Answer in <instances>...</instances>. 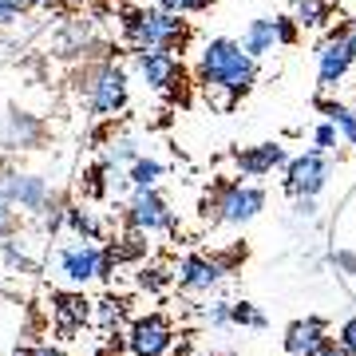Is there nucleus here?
Masks as SVG:
<instances>
[{"label": "nucleus", "instance_id": "f257e3e1", "mask_svg": "<svg viewBox=\"0 0 356 356\" xmlns=\"http://www.w3.org/2000/svg\"><path fill=\"white\" fill-rule=\"evenodd\" d=\"M198 83L206 88V95H214L222 107H229V103H238L242 95L254 91L257 60L238 40L218 36L198 51Z\"/></svg>", "mask_w": 356, "mask_h": 356}, {"label": "nucleus", "instance_id": "f03ea898", "mask_svg": "<svg viewBox=\"0 0 356 356\" xmlns=\"http://www.w3.org/2000/svg\"><path fill=\"white\" fill-rule=\"evenodd\" d=\"M186 36H191L186 32V20L163 13L159 4L154 8H131V13H123V40L135 51H147V48L178 51L186 44Z\"/></svg>", "mask_w": 356, "mask_h": 356}, {"label": "nucleus", "instance_id": "7ed1b4c3", "mask_svg": "<svg viewBox=\"0 0 356 356\" xmlns=\"http://www.w3.org/2000/svg\"><path fill=\"white\" fill-rule=\"evenodd\" d=\"M79 91H83V103H88L91 115H119L127 107L131 83H127V72L115 60H99L95 67H88Z\"/></svg>", "mask_w": 356, "mask_h": 356}, {"label": "nucleus", "instance_id": "20e7f679", "mask_svg": "<svg viewBox=\"0 0 356 356\" xmlns=\"http://www.w3.org/2000/svg\"><path fill=\"white\" fill-rule=\"evenodd\" d=\"M56 269H60V277H64L67 285H88V281H107L111 277L115 257H111V250L76 238V242H67L64 250L56 254Z\"/></svg>", "mask_w": 356, "mask_h": 356}, {"label": "nucleus", "instance_id": "39448f33", "mask_svg": "<svg viewBox=\"0 0 356 356\" xmlns=\"http://www.w3.org/2000/svg\"><path fill=\"white\" fill-rule=\"evenodd\" d=\"M214 222L222 226H245L266 210V191L257 182H222L214 191Z\"/></svg>", "mask_w": 356, "mask_h": 356}, {"label": "nucleus", "instance_id": "423d86ee", "mask_svg": "<svg viewBox=\"0 0 356 356\" xmlns=\"http://www.w3.org/2000/svg\"><path fill=\"white\" fill-rule=\"evenodd\" d=\"M329 178H332L329 151L313 147V151L289 159V166H285V191H289V198H317L329 186Z\"/></svg>", "mask_w": 356, "mask_h": 356}, {"label": "nucleus", "instance_id": "0eeeda50", "mask_svg": "<svg viewBox=\"0 0 356 356\" xmlns=\"http://www.w3.org/2000/svg\"><path fill=\"white\" fill-rule=\"evenodd\" d=\"M135 72H139V79L151 91H163V95L182 91V60L175 51H163V48L135 51Z\"/></svg>", "mask_w": 356, "mask_h": 356}, {"label": "nucleus", "instance_id": "6e6552de", "mask_svg": "<svg viewBox=\"0 0 356 356\" xmlns=\"http://www.w3.org/2000/svg\"><path fill=\"white\" fill-rule=\"evenodd\" d=\"M0 198L24 210V214H40L51 202V186L40 175H24V170H0Z\"/></svg>", "mask_w": 356, "mask_h": 356}, {"label": "nucleus", "instance_id": "1a4fd4ad", "mask_svg": "<svg viewBox=\"0 0 356 356\" xmlns=\"http://www.w3.org/2000/svg\"><path fill=\"white\" fill-rule=\"evenodd\" d=\"M127 226L131 234H166L175 229V210L166 206V198L159 191H135L127 202Z\"/></svg>", "mask_w": 356, "mask_h": 356}, {"label": "nucleus", "instance_id": "9d476101", "mask_svg": "<svg viewBox=\"0 0 356 356\" xmlns=\"http://www.w3.org/2000/svg\"><path fill=\"white\" fill-rule=\"evenodd\" d=\"M175 344V329L163 313H147L127 329V353L131 356H166Z\"/></svg>", "mask_w": 356, "mask_h": 356}, {"label": "nucleus", "instance_id": "9b49d317", "mask_svg": "<svg viewBox=\"0 0 356 356\" xmlns=\"http://www.w3.org/2000/svg\"><path fill=\"white\" fill-rule=\"evenodd\" d=\"M353 51H348V40H344V28H337V32H329L325 36V44H321L317 51V79L321 88H337L344 76H348V67H353Z\"/></svg>", "mask_w": 356, "mask_h": 356}, {"label": "nucleus", "instance_id": "f8f14e48", "mask_svg": "<svg viewBox=\"0 0 356 356\" xmlns=\"http://www.w3.org/2000/svg\"><path fill=\"white\" fill-rule=\"evenodd\" d=\"M178 285L186 293H210L218 285V281L226 277V266L218 261V257H206V254H186L182 261H178L175 269Z\"/></svg>", "mask_w": 356, "mask_h": 356}, {"label": "nucleus", "instance_id": "ddd939ff", "mask_svg": "<svg viewBox=\"0 0 356 356\" xmlns=\"http://www.w3.org/2000/svg\"><path fill=\"white\" fill-rule=\"evenodd\" d=\"M234 163H238V170L245 178H266L277 166H289V151L281 143H257V147H242L234 154Z\"/></svg>", "mask_w": 356, "mask_h": 356}, {"label": "nucleus", "instance_id": "4468645a", "mask_svg": "<svg viewBox=\"0 0 356 356\" xmlns=\"http://www.w3.org/2000/svg\"><path fill=\"white\" fill-rule=\"evenodd\" d=\"M325 344H329V325L321 317L293 321L289 329H285V353L289 356H317Z\"/></svg>", "mask_w": 356, "mask_h": 356}, {"label": "nucleus", "instance_id": "2eb2a0df", "mask_svg": "<svg viewBox=\"0 0 356 356\" xmlns=\"http://www.w3.org/2000/svg\"><path fill=\"white\" fill-rule=\"evenodd\" d=\"M44 143V123H40L36 115L28 111H8V119H4V147H13V151H32V147H40Z\"/></svg>", "mask_w": 356, "mask_h": 356}, {"label": "nucleus", "instance_id": "dca6fc26", "mask_svg": "<svg viewBox=\"0 0 356 356\" xmlns=\"http://www.w3.org/2000/svg\"><path fill=\"white\" fill-rule=\"evenodd\" d=\"M51 313H56V325L60 329L72 332L91 317V301L83 293H51Z\"/></svg>", "mask_w": 356, "mask_h": 356}, {"label": "nucleus", "instance_id": "f3484780", "mask_svg": "<svg viewBox=\"0 0 356 356\" xmlns=\"http://www.w3.org/2000/svg\"><path fill=\"white\" fill-rule=\"evenodd\" d=\"M254 60H261V56H269V51L277 48V20H269V16H261V20H250V28L242 32V40H238Z\"/></svg>", "mask_w": 356, "mask_h": 356}, {"label": "nucleus", "instance_id": "a211bd4d", "mask_svg": "<svg viewBox=\"0 0 356 356\" xmlns=\"http://www.w3.org/2000/svg\"><path fill=\"white\" fill-rule=\"evenodd\" d=\"M317 107L325 111V119H329L332 127L341 131V139L348 143V147H356V107H344V103H337V99H321Z\"/></svg>", "mask_w": 356, "mask_h": 356}, {"label": "nucleus", "instance_id": "6ab92c4d", "mask_svg": "<svg viewBox=\"0 0 356 356\" xmlns=\"http://www.w3.org/2000/svg\"><path fill=\"white\" fill-rule=\"evenodd\" d=\"M293 20L301 28H329L332 0H293Z\"/></svg>", "mask_w": 356, "mask_h": 356}, {"label": "nucleus", "instance_id": "aec40b11", "mask_svg": "<svg viewBox=\"0 0 356 356\" xmlns=\"http://www.w3.org/2000/svg\"><path fill=\"white\" fill-rule=\"evenodd\" d=\"M64 222H67V229H72L76 238H83V242H95V238L103 234L95 210H88V206H67V210H64Z\"/></svg>", "mask_w": 356, "mask_h": 356}, {"label": "nucleus", "instance_id": "412c9836", "mask_svg": "<svg viewBox=\"0 0 356 356\" xmlns=\"http://www.w3.org/2000/svg\"><path fill=\"white\" fill-rule=\"evenodd\" d=\"M163 175H166V166L159 163V159H147V154H139V159L131 163V170H127L135 191H154V182H159Z\"/></svg>", "mask_w": 356, "mask_h": 356}, {"label": "nucleus", "instance_id": "4be33fe9", "mask_svg": "<svg viewBox=\"0 0 356 356\" xmlns=\"http://www.w3.org/2000/svg\"><path fill=\"white\" fill-rule=\"evenodd\" d=\"M229 325H242V329L261 332L269 321H266V313L257 305H250V301H229Z\"/></svg>", "mask_w": 356, "mask_h": 356}, {"label": "nucleus", "instance_id": "5701e85b", "mask_svg": "<svg viewBox=\"0 0 356 356\" xmlns=\"http://www.w3.org/2000/svg\"><path fill=\"white\" fill-rule=\"evenodd\" d=\"M135 159H139V143L131 139V135H119V139H111L107 143V159H103V163L107 166H123V163H135Z\"/></svg>", "mask_w": 356, "mask_h": 356}, {"label": "nucleus", "instance_id": "b1692460", "mask_svg": "<svg viewBox=\"0 0 356 356\" xmlns=\"http://www.w3.org/2000/svg\"><path fill=\"white\" fill-rule=\"evenodd\" d=\"M95 321H99L103 329H111V325H119V317H123V301L119 297H103V301H95Z\"/></svg>", "mask_w": 356, "mask_h": 356}, {"label": "nucleus", "instance_id": "393cba45", "mask_svg": "<svg viewBox=\"0 0 356 356\" xmlns=\"http://www.w3.org/2000/svg\"><path fill=\"white\" fill-rule=\"evenodd\" d=\"M170 277H175V273H166L163 266H143L139 269V289L159 293V289H166V285H170Z\"/></svg>", "mask_w": 356, "mask_h": 356}, {"label": "nucleus", "instance_id": "a878e982", "mask_svg": "<svg viewBox=\"0 0 356 356\" xmlns=\"http://www.w3.org/2000/svg\"><path fill=\"white\" fill-rule=\"evenodd\" d=\"M214 0H159V8L170 16H194V13H206Z\"/></svg>", "mask_w": 356, "mask_h": 356}, {"label": "nucleus", "instance_id": "bb28decb", "mask_svg": "<svg viewBox=\"0 0 356 356\" xmlns=\"http://www.w3.org/2000/svg\"><path fill=\"white\" fill-rule=\"evenodd\" d=\"M4 261H8V269H32V257L24 254V245H20V238H4Z\"/></svg>", "mask_w": 356, "mask_h": 356}, {"label": "nucleus", "instance_id": "cd10ccee", "mask_svg": "<svg viewBox=\"0 0 356 356\" xmlns=\"http://www.w3.org/2000/svg\"><path fill=\"white\" fill-rule=\"evenodd\" d=\"M64 210L67 206H60V202H48L44 210H40V226H44V234H56V229L64 226Z\"/></svg>", "mask_w": 356, "mask_h": 356}, {"label": "nucleus", "instance_id": "c85d7f7f", "mask_svg": "<svg viewBox=\"0 0 356 356\" xmlns=\"http://www.w3.org/2000/svg\"><path fill=\"white\" fill-rule=\"evenodd\" d=\"M273 20H277V44H285V48H289V44H297L301 24H297L293 16H273Z\"/></svg>", "mask_w": 356, "mask_h": 356}, {"label": "nucleus", "instance_id": "c756f323", "mask_svg": "<svg viewBox=\"0 0 356 356\" xmlns=\"http://www.w3.org/2000/svg\"><path fill=\"white\" fill-rule=\"evenodd\" d=\"M337 139H341V131L332 127L329 119H325V123L313 131V143H317V151H332V147H337Z\"/></svg>", "mask_w": 356, "mask_h": 356}, {"label": "nucleus", "instance_id": "7c9ffc66", "mask_svg": "<svg viewBox=\"0 0 356 356\" xmlns=\"http://www.w3.org/2000/svg\"><path fill=\"white\" fill-rule=\"evenodd\" d=\"M337 344L344 348V356H356V313L341 325V332H337Z\"/></svg>", "mask_w": 356, "mask_h": 356}, {"label": "nucleus", "instance_id": "2f4dec72", "mask_svg": "<svg viewBox=\"0 0 356 356\" xmlns=\"http://www.w3.org/2000/svg\"><path fill=\"white\" fill-rule=\"evenodd\" d=\"M107 170H111L107 163L95 166V170H88V194H91V198H99V194L107 191V182H103V175H107Z\"/></svg>", "mask_w": 356, "mask_h": 356}, {"label": "nucleus", "instance_id": "473e14b6", "mask_svg": "<svg viewBox=\"0 0 356 356\" xmlns=\"http://www.w3.org/2000/svg\"><path fill=\"white\" fill-rule=\"evenodd\" d=\"M206 321L218 325V329H226V325H229V301H214V305L206 309Z\"/></svg>", "mask_w": 356, "mask_h": 356}, {"label": "nucleus", "instance_id": "72a5a7b5", "mask_svg": "<svg viewBox=\"0 0 356 356\" xmlns=\"http://www.w3.org/2000/svg\"><path fill=\"white\" fill-rule=\"evenodd\" d=\"M13 229H16V210L0 198V238H13Z\"/></svg>", "mask_w": 356, "mask_h": 356}, {"label": "nucleus", "instance_id": "f704fd0d", "mask_svg": "<svg viewBox=\"0 0 356 356\" xmlns=\"http://www.w3.org/2000/svg\"><path fill=\"white\" fill-rule=\"evenodd\" d=\"M13 24H20V8L13 0H0V28H13Z\"/></svg>", "mask_w": 356, "mask_h": 356}, {"label": "nucleus", "instance_id": "c9c22d12", "mask_svg": "<svg viewBox=\"0 0 356 356\" xmlns=\"http://www.w3.org/2000/svg\"><path fill=\"white\" fill-rule=\"evenodd\" d=\"M332 266H341L344 273H348V277H356V254H348V250H337V254L329 257Z\"/></svg>", "mask_w": 356, "mask_h": 356}, {"label": "nucleus", "instance_id": "e433bc0d", "mask_svg": "<svg viewBox=\"0 0 356 356\" xmlns=\"http://www.w3.org/2000/svg\"><path fill=\"white\" fill-rule=\"evenodd\" d=\"M293 214L297 218H313L317 214V198H293Z\"/></svg>", "mask_w": 356, "mask_h": 356}, {"label": "nucleus", "instance_id": "4c0bfd02", "mask_svg": "<svg viewBox=\"0 0 356 356\" xmlns=\"http://www.w3.org/2000/svg\"><path fill=\"white\" fill-rule=\"evenodd\" d=\"M28 356H67V353H64V348H56V344H32Z\"/></svg>", "mask_w": 356, "mask_h": 356}, {"label": "nucleus", "instance_id": "58836bf2", "mask_svg": "<svg viewBox=\"0 0 356 356\" xmlns=\"http://www.w3.org/2000/svg\"><path fill=\"white\" fill-rule=\"evenodd\" d=\"M16 8H20V13H28V8H48L51 0H13Z\"/></svg>", "mask_w": 356, "mask_h": 356}, {"label": "nucleus", "instance_id": "ea45409f", "mask_svg": "<svg viewBox=\"0 0 356 356\" xmlns=\"http://www.w3.org/2000/svg\"><path fill=\"white\" fill-rule=\"evenodd\" d=\"M344 40H348V51H353V60H356V20L344 28Z\"/></svg>", "mask_w": 356, "mask_h": 356}, {"label": "nucleus", "instance_id": "a19ab883", "mask_svg": "<svg viewBox=\"0 0 356 356\" xmlns=\"http://www.w3.org/2000/svg\"><path fill=\"white\" fill-rule=\"evenodd\" d=\"M317 356H344V348H341L337 341H329V344H325V348H321Z\"/></svg>", "mask_w": 356, "mask_h": 356}, {"label": "nucleus", "instance_id": "79ce46f5", "mask_svg": "<svg viewBox=\"0 0 356 356\" xmlns=\"http://www.w3.org/2000/svg\"><path fill=\"white\" fill-rule=\"evenodd\" d=\"M60 4H67V8H83V4H95V0H60Z\"/></svg>", "mask_w": 356, "mask_h": 356}]
</instances>
